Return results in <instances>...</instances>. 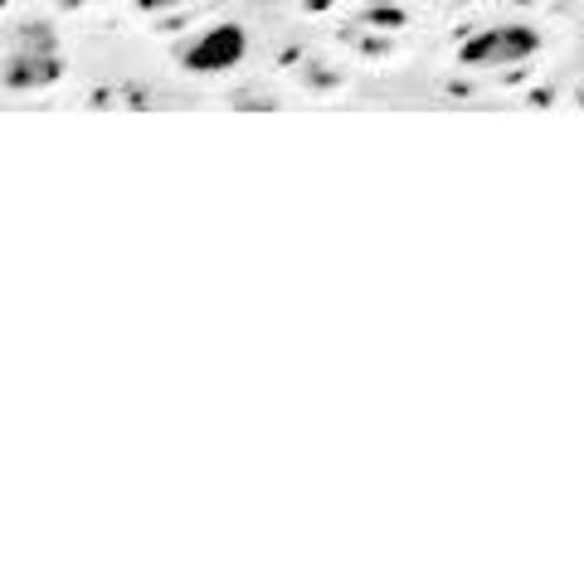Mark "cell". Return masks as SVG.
Returning a JSON list of instances; mask_svg holds the SVG:
<instances>
[{
    "instance_id": "cell-7",
    "label": "cell",
    "mask_w": 584,
    "mask_h": 584,
    "mask_svg": "<svg viewBox=\"0 0 584 584\" xmlns=\"http://www.w3.org/2000/svg\"><path fill=\"white\" fill-rule=\"evenodd\" d=\"M580 103H584V93H580Z\"/></svg>"
},
{
    "instance_id": "cell-3",
    "label": "cell",
    "mask_w": 584,
    "mask_h": 584,
    "mask_svg": "<svg viewBox=\"0 0 584 584\" xmlns=\"http://www.w3.org/2000/svg\"><path fill=\"white\" fill-rule=\"evenodd\" d=\"M64 49H25V44H5V88L10 93H35L64 78Z\"/></svg>"
},
{
    "instance_id": "cell-4",
    "label": "cell",
    "mask_w": 584,
    "mask_h": 584,
    "mask_svg": "<svg viewBox=\"0 0 584 584\" xmlns=\"http://www.w3.org/2000/svg\"><path fill=\"white\" fill-rule=\"evenodd\" d=\"M361 25H366V30H385V35H395V30L409 25V15H404L395 0H370V5L361 10Z\"/></svg>"
},
{
    "instance_id": "cell-5",
    "label": "cell",
    "mask_w": 584,
    "mask_h": 584,
    "mask_svg": "<svg viewBox=\"0 0 584 584\" xmlns=\"http://www.w3.org/2000/svg\"><path fill=\"white\" fill-rule=\"evenodd\" d=\"M186 0H137V10L142 15H161V10H181Z\"/></svg>"
},
{
    "instance_id": "cell-6",
    "label": "cell",
    "mask_w": 584,
    "mask_h": 584,
    "mask_svg": "<svg viewBox=\"0 0 584 584\" xmlns=\"http://www.w3.org/2000/svg\"><path fill=\"white\" fill-rule=\"evenodd\" d=\"M234 108H278L273 98H254V93H234Z\"/></svg>"
},
{
    "instance_id": "cell-1",
    "label": "cell",
    "mask_w": 584,
    "mask_h": 584,
    "mask_svg": "<svg viewBox=\"0 0 584 584\" xmlns=\"http://www.w3.org/2000/svg\"><path fill=\"white\" fill-rule=\"evenodd\" d=\"M536 49H541V30L516 20V25L478 30V35L458 49V64H463V69H521V64L536 59Z\"/></svg>"
},
{
    "instance_id": "cell-2",
    "label": "cell",
    "mask_w": 584,
    "mask_h": 584,
    "mask_svg": "<svg viewBox=\"0 0 584 584\" xmlns=\"http://www.w3.org/2000/svg\"><path fill=\"white\" fill-rule=\"evenodd\" d=\"M244 54H249V35H244V25L224 20V25L205 30V35H200V40L181 54V69L195 74V78H215V74L239 69Z\"/></svg>"
}]
</instances>
